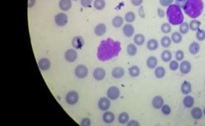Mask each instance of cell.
Segmentation results:
<instances>
[{"instance_id":"cell-19","label":"cell","mask_w":205,"mask_h":126,"mask_svg":"<svg viewBox=\"0 0 205 126\" xmlns=\"http://www.w3.org/2000/svg\"><path fill=\"white\" fill-rule=\"evenodd\" d=\"M102 120L107 124H112L115 120L114 113L110 111H105L102 115Z\"/></svg>"},{"instance_id":"cell-27","label":"cell","mask_w":205,"mask_h":126,"mask_svg":"<svg viewBox=\"0 0 205 126\" xmlns=\"http://www.w3.org/2000/svg\"><path fill=\"white\" fill-rule=\"evenodd\" d=\"M161 59L164 63H169L172 58V54L168 50H164L161 53Z\"/></svg>"},{"instance_id":"cell-51","label":"cell","mask_w":205,"mask_h":126,"mask_svg":"<svg viewBox=\"0 0 205 126\" xmlns=\"http://www.w3.org/2000/svg\"><path fill=\"white\" fill-rule=\"evenodd\" d=\"M35 0H28V6L29 8L33 7L35 4Z\"/></svg>"},{"instance_id":"cell-20","label":"cell","mask_w":205,"mask_h":126,"mask_svg":"<svg viewBox=\"0 0 205 126\" xmlns=\"http://www.w3.org/2000/svg\"><path fill=\"white\" fill-rule=\"evenodd\" d=\"M180 91L183 94L187 95H189L192 91V85L187 81H184L180 86Z\"/></svg>"},{"instance_id":"cell-36","label":"cell","mask_w":205,"mask_h":126,"mask_svg":"<svg viewBox=\"0 0 205 126\" xmlns=\"http://www.w3.org/2000/svg\"><path fill=\"white\" fill-rule=\"evenodd\" d=\"M106 3L105 0H95L93 2V7L97 10H102L105 8Z\"/></svg>"},{"instance_id":"cell-22","label":"cell","mask_w":205,"mask_h":126,"mask_svg":"<svg viewBox=\"0 0 205 126\" xmlns=\"http://www.w3.org/2000/svg\"><path fill=\"white\" fill-rule=\"evenodd\" d=\"M146 64H147V66L149 69L153 70V69H155L156 66H157L158 59L155 56H153V55L150 56L147 59Z\"/></svg>"},{"instance_id":"cell-18","label":"cell","mask_w":205,"mask_h":126,"mask_svg":"<svg viewBox=\"0 0 205 126\" xmlns=\"http://www.w3.org/2000/svg\"><path fill=\"white\" fill-rule=\"evenodd\" d=\"M191 115L195 120H199L203 117V111L199 107H195L191 109Z\"/></svg>"},{"instance_id":"cell-37","label":"cell","mask_w":205,"mask_h":126,"mask_svg":"<svg viewBox=\"0 0 205 126\" xmlns=\"http://www.w3.org/2000/svg\"><path fill=\"white\" fill-rule=\"evenodd\" d=\"M136 19V15L135 13L132 11H128L124 15V20L128 23V24H131V23L133 22Z\"/></svg>"},{"instance_id":"cell-12","label":"cell","mask_w":205,"mask_h":126,"mask_svg":"<svg viewBox=\"0 0 205 126\" xmlns=\"http://www.w3.org/2000/svg\"><path fill=\"white\" fill-rule=\"evenodd\" d=\"M38 66L41 71H46L50 69L51 66V63L48 58H43L39 59L38 62Z\"/></svg>"},{"instance_id":"cell-10","label":"cell","mask_w":205,"mask_h":126,"mask_svg":"<svg viewBox=\"0 0 205 126\" xmlns=\"http://www.w3.org/2000/svg\"><path fill=\"white\" fill-rule=\"evenodd\" d=\"M106 76V71L102 67L95 68L93 71V77L96 81H102Z\"/></svg>"},{"instance_id":"cell-34","label":"cell","mask_w":205,"mask_h":126,"mask_svg":"<svg viewBox=\"0 0 205 126\" xmlns=\"http://www.w3.org/2000/svg\"><path fill=\"white\" fill-rule=\"evenodd\" d=\"M171 40L175 44H179L182 42L183 36L179 32H174L171 35Z\"/></svg>"},{"instance_id":"cell-40","label":"cell","mask_w":205,"mask_h":126,"mask_svg":"<svg viewBox=\"0 0 205 126\" xmlns=\"http://www.w3.org/2000/svg\"><path fill=\"white\" fill-rule=\"evenodd\" d=\"M196 37L199 41H204L205 40V30L200 29L198 30L196 33Z\"/></svg>"},{"instance_id":"cell-26","label":"cell","mask_w":205,"mask_h":126,"mask_svg":"<svg viewBox=\"0 0 205 126\" xmlns=\"http://www.w3.org/2000/svg\"><path fill=\"white\" fill-rule=\"evenodd\" d=\"M72 6L71 0H60L59 2V6L61 10L64 11H68L70 10Z\"/></svg>"},{"instance_id":"cell-14","label":"cell","mask_w":205,"mask_h":126,"mask_svg":"<svg viewBox=\"0 0 205 126\" xmlns=\"http://www.w3.org/2000/svg\"><path fill=\"white\" fill-rule=\"evenodd\" d=\"M125 74L124 69L120 66H116L112 71V76L115 79L122 78Z\"/></svg>"},{"instance_id":"cell-21","label":"cell","mask_w":205,"mask_h":126,"mask_svg":"<svg viewBox=\"0 0 205 126\" xmlns=\"http://www.w3.org/2000/svg\"><path fill=\"white\" fill-rule=\"evenodd\" d=\"M183 105L186 108H192L195 105V98L191 95H187L184 97L183 100Z\"/></svg>"},{"instance_id":"cell-42","label":"cell","mask_w":205,"mask_h":126,"mask_svg":"<svg viewBox=\"0 0 205 126\" xmlns=\"http://www.w3.org/2000/svg\"><path fill=\"white\" fill-rule=\"evenodd\" d=\"M161 112L165 116L170 115L171 113V107L167 104H164L161 107Z\"/></svg>"},{"instance_id":"cell-41","label":"cell","mask_w":205,"mask_h":126,"mask_svg":"<svg viewBox=\"0 0 205 126\" xmlns=\"http://www.w3.org/2000/svg\"><path fill=\"white\" fill-rule=\"evenodd\" d=\"M169 69L172 71H177L179 68V64L177 60H171L169 62Z\"/></svg>"},{"instance_id":"cell-48","label":"cell","mask_w":205,"mask_h":126,"mask_svg":"<svg viewBox=\"0 0 205 126\" xmlns=\"http://www.w3.org/2000/svg\"><path fill=\"white\" fill-rule=\"evenodd\" d=\"M165 14H166V12L164 10L160 8H159L158 10H157V15L158 16L162 18H164L165 16Z\"/></svg>"},{"instance_id":"cell-7","label":"cell","mask_w":205,"mask_h":126,"mask_svg":"<svg viewBox=\"0 0 205 126\" xmlns=\"http://www.w3.org/2000/svg\"><path fill=\"white\" fill-rule=\"evenodd\" d=\"M54 21L58 27H64L68 24V16L65 13H59L55 16Z\"/></svg>"},{"instance_id":"cell-49","label":"cell","mask_w":205,"mask_h":126,"mask_svg":"<svg viewBox=\"0 0 205 126\" xmlns=\"http://www.w3.org/2000/svg\"><path fill=\"white\" fill-rule=\"evenodd\" d=\"M143 0H131L132 5L135 6H140L143 3Z\"/></svg>"},{"instance_id":"cell-31","label":"cell","mask_w":205,"mask_h":126,"mask_svg":"<svg viewBox=\"0 0 205 126\" xmlns=\"http://www.w3.org/2000/svg\"><path fill=\"white\" fill-rule=\"evenodd\" d=\"M128 72L131 77L136 78L140 74V69L137 66H132L129 68Z\"/></svg>"},{"instance_id":"cell-53","label":"cell","mask_w":205,"mask_h":126,"mask_svg":"<svg viewBox=\"0 0 205 126\" xmlns=\"http://www.w3.org/2000/svg\"><path fill=\"white\" fill-rule=\"evenodd\" d=\"M203 114H204V116H205V107H204V109H203Z\"/></svg>"},{"instance_id":"cell-44","label":"cell","mask_w":205,"mask_h":126,"mask_svg":"<svg viewBox=\"0 0 205 126\" xmlns=\"http://www.w3.org/2000/svg\"><path fill=\"white\" fill-rule=\"evenodd\" d=\"M174 2V0H159V3L161 6L164 7H168L172 5Z\"/></svg>"},{"instance_id":"cell-29","label":"cell","mask_w":205,"mask_h":126,"mask_svg":"<svg viewBox=\"0 0 205 126\" xmlns=\"http://www.w3.org/2000/svg\"><path fill=\"white\" fill-rule=\"evenodd\" d=\"M112 24L115 28H120L124 24V18L120 16H116L112 19Z\"/></svg>"},{"instance_id":"cell-45","label":"cell","mask_w":205,"mask_h":126,"mask_svg":"<svg viewBox=\"0 0 205 126\" xmlns=\"http://www.w3.org/2000/svg\"><path fill=\"white\" fill-rule=\"evenodd\" d=\"M80 125L82 126H90L91 125L90 119L89 117L83 118L80 122Z\"/></svg>"},{"instance_id":"cell-11","label":"cell","mask_w":205,"mask_h":126,"mask_svg":"<svg viewBox=\"0 0 205 126\" xmlns=\"http://www.w3.org/2000/svg\"><path fill=\"white\" fill-rule=\"evenodd\" d=\"M192 69L191 63L188 61H182L179 64L180 72L183 74H187L190 73Z\"/></svg>"},{"instance_id":"cell-50","label":"cell","mask_w":205,"mask_h":126,"mask_svg":"<svg viewBox=\"0 0 205 126\" xmlns=\"http://www.w3.org/2000/svg\"><path fill=\"white\" fill-rule=\"evenodd\" d=\"M138 13H139V15L140 17L141 18H144L145 17V13H144V8H143V6H141L139 9V11H138Z\"/></svg>"},{"instance_id":"cell-35","label":"cell","mask_w":205,"mask_h":126,"mask_svg":"<svg viewBox=\"0 0 205 126\" xmlns=\"http://www.w3.org/2000/svg\"><path fill=\"white\" fill-rule=\"evenodd\" d=\"M160 44H161V45L164 48H165V49L168 48L171 46V44H172L171 38L169 37L168 36H164L161 39Z\"/></svg>"},{"instance_id":"cell-2","label":"cell","mask_w":205,"mask_h":126,"mask_svg":"<svg viewBox=\"0 0 205 126\" xmlns=\"http://www.w3.org/2000/svg\"><path fill=\"white\" fill-rule=\"evenodd\" d=\"M203 8L204 5L202 0H186L183 10L188 17L196 19L201 15Z\"/></svg>"},{"instance_id":"cell-8","label":"cell","mask_w":205,"mask_h":126,"mask_svg":"<svg viewBox=\"0 0 205 126\" xmlns=\"http://www.w3.org/2000/svg\"><path fill=\"white\" fill-rule=\"evenodd\" d=\"M65 58L68 63H74L78 58V52L75 49H69L65 53Z\"/></svg>"},{"instance_id":"cell-6","label":"cell","mask_w":205,"mask_h":126,"mask_svg":"<svg viewBox=\"0 0 205 126\" xmlns=\"http://www.w3.org/2000/svg\"><path fill=\"white\" fill-rule=\"evenodd\" d=\"M120 91L119 88L116 86H112L108 88L107 91V97L111 100H116L119 98Z\"/></svg>"},{"instance_id":"cell-15","label":"cell","mask_w":205,"mask_h":126,"mask_svg":"<svg viewBox=\"0 0 205 126\" xmlns=\"http://www.w3.org/2000/svg\"><path fill=\"white\" fill-rule=\"evenodd\" d=\"M164 104V100L162 97L157 95L153 98L152 101V105L154 109H160Z\"/></svg>"},{"instance_id":"cell-52","label":"cell","mask_w":205,"mask_h":126,"mask_svg":"<svg viewBox=\"0 0 205 126\" xmlns=\"http://www.w3.org/2000/svg\"><path fill=\"white\" fill-rule=\"evenodd\" d=\"M183 1H186V0H176V2H183Z\"/></svg>"},{"instance_id":"cell-33","label":"cell","mask_w":205,"mask_h":126,"mask_svg":"<svg viewBox=\"0 0 205 126\" xmlns=\"http://www.w3.org/2000/svg\"><path fill=\"white\" fill-rule=\"evenodd\" d=\"M129 120V116L127 112L120 113L118 117V121L120 124H126Z\"/></svg>"},{"instance_id":"cell-25","label":"cell","mask_w":205,"mask_h":126,"mask_svg":"<svg viewBox=\"0 0 205 126\" xmlns=\"http://www.w3.org/2000/svg\"><path fill=\"white\" fill-rule=\"evenodd\" d=\"M147 48L150 51H156L159 48V42L155 39H150L147 43Z\"/></svg>"},{"instance_id":"cell-24","label":"cell","mask_w":205,"mask_h":126,"mask_svg":"<svg viewBox=\"0 0 205 126\" xmlns=\"http://www.w3.org/2000/svg\"><path fill=\"white\" fill-rule=\"evenodd\" d=\"M200 51V45L197 42H192L189 46V52L192 55H196Z\"/></svg>"},{"instance_id":"cell-46","label":"cell","mask_w":205,"mask_h":126,"mask_svg":"<svg viewBox=\"0 0 205 126\" xmlns=\"http://www.w3.org/2000/svg\"><path fill=\"white\" fill-rule=\"evenodd\" d=\"M92 0H81V5L84 8H89L91 6Z\"/></svg>"},{"instance_id":"cell-13","label":"cell","mask_w":205,"mask_h":126,"mask_svg":"<svg viewBox=\"0 0 205 126\" xmlns=\"http://www.w3.org/2000/svg\"><path fill=\"white\" fill-rule=\"evenodd\" d=\"M123 33L126 37H131L135 34V28L131 24H126L123 27Z\"/></svg>"},{"instance_id":"cell-17","label":"cell","mask_w":205,"mask_h":126,"mask_svg":"<svg viewBox=\"0 0 205 126\" xmlns=\"http://www.w3.org/2000/svg\"><path fill=\"white\" fill-rule=\"evenodd\" d=\"M71 44L75 49H80L83 47L84 44H85V41H84L82 37L76 36L72 40Z\"/></svg>"},{"instance_id":"cell-32","label":"cell","mask_w":205,"mask_h":126,"mask_svg":"<svg viewBox=\"0 0 205 126\" xmlns=\"http://www.w3.org/2000/svg\"><path fill=\"white\" fill-rule=\"evenodd\" d=\"M189 25V29L193 31V32H196L198 30L200 29L201 24L200 21L196 19H193L190 21Z\"/></svg>"},{"instance_id":"cell-55","label":"cell","mask_w":205,"mask_h":126,"mask_svg":"<svg viewBox=\"0 0 205 126\" xmlns=\"http://www.w3.org/2000/svg\"><path fill=\"white\" fill-rule=\"evenodd\" d=\"M204 83H205V82H204Z\"/></svg>"},{"instance_id":"cell-4","label":"cell","mask_w":205,"mask_h":126,"mask_svg":"<svg viewBox=\"0 0 205 126\" xmlns=\"http://www.w3.org/2000/svg\"><path fill=\"white\" fill-rule=\"evenodd\" d=\"M66 101L69 105H74L77 104L80 99V96L77 91L75 90L69 91L66 95Z\"/></svg>"},{"instance_id":"cell-3","label":"cell","mask_w":205,"mask_h":126,"mask_svg":"<svg viewBox=\"0 0 205 126\" xmlns=\"http://www.w3.org/2000/svg\"><path fill=\"white\" fill-rule=\"evenodd\" d=\"M166 15L168 23L172 25H180L184 19L181 8L176 4H172L168 6L166 11Z\"/></svg>"},{"instance_id":"cell-54","label":"cell","mask_w":205,"mask_h":126,"mask_svg":"<svg viewBox=\"0 0 205 126\" xmlns=\"http://www.w3.org/2000/svg\"><path fill=\"white\" fill-rule=\"evenodd\" d=\"M73 1H78V0H73Z\"/></svg>"},{"instance_id":"cell-9","label":"cell","mask_w":205,"mask_h":126,"mask_svg":"<svg viewBox=\"0 0 205 126\" xmlns=\"http://www.w3.org/2000/svg\"><path fill=\"white\" fill-rule=\"evenodd\" d=\"M111 100L107 97H102L98 101V107L102 111H107L111 107Z\"/></svg>"},{"instance_id":"cell-16","label":"cell","mask_w":205,"mask_h":126,"mask_svg":"<svg viewBox=\"0 0 205 126\" xmlns=\"http://www.w3.org/2000/svg\"><path fill=\"white\" fill-rule=\"evenodd\" d=\"M107 32V27L106 25L104 24H99L95 26L94 29V33L96 36L97 37H102Z\"/></svg>"},{"instance_id":"cell-38","label":"cell","mask_w":205,"mask_h":126,"mask_svg":"<svg viewBox=\"0 0 205 126\" xmlns=\"http://www.w3.org/2000/svg\"><path fill=\"white\" fill-rule=\"evenodd\" d=\"M189 25L187 22H183L181 24L179 25V32L182 34V35H185L187 34L189 31Z\"/></svg>"},{"instance_id":"cell-43","label":"cell","mask_w":205,"mask_h":126,"mask_svg":"<svg viewBox=\"0 0 205 126\" xmlns=\"http://www.w3.org/2000/svg\"><path fill=\"white\" fill-rule=\"evenodd\" d=\"M175 59L177 61H182L184 58V52L182 50H178L175 54Z\"/></svg>"},{"instance_id":"cell-28","label":"cell","mask_w":205,"mask_h":126,"mask_svg":"<svg viewBox=\"0 0 205 126\" xmlns=\"http://www.w3.org/2000/svg\"><path fill=\"white\" fill-rule=\"evenodd\" d=\"M133 42L134 44L136 45L141 46L145 42V37H144V35L142 33H136L133 37Z\"/></svg>"},{"instance_id":"cell-30","label":"cell","mask_w":205,"mask_h":126,"mask_svg":"<svg viewBox=\"0 0 205 126\" xmlns=\"http://www.w3.org/2000/svg\"><path fill=\"white\" fill-rule=\"evenodd\" d=\"M138 51V49L136 45L135 44H129L126 48V52L129 56H134L136 54Z\"/></svg>"},{"instance_id":"cell-39","label":"cell","mask_w":205,"mask_h":126,"mask_svg":"<svg viewBox=\"0 0 205 126\" xmlns=\"http://www.w3.org/2000/svg\"><path fill=\"white\" fill-rule=\"evenodd\" d=\"M160 29L162 32L165 34L169 33L172 30L171 24H169V23H164L160 27Z\"/></svg>"},{"instance_id":"cell-23","label":"cell","mask_w":205,"mask_h":126,"mask_svg":"<svg viewBox=\"0 0 205 126\" xmlns=\"http://www.w3.org/2000/svg\"><path fill=\"white\" fill-rule=\"evenodd\" d=\"M166 74V70L163 66H156L155 68L154 75L158 79H162L165 77Z\"/></svg>"},{"instance_id":"cell-5","label":"cell","mask_w":205,"mask_h":126,"mask_svg":"<svg viewBox=\"0 0 205 126\" xmlns=\"http://www.w3.org/2000/svg\"><path fill=\"white\" fill-rule=\"evenodd\" d=\"M89 74V68L85 64H79L75 69V75L77 78H85Z\"/></svg>"},{"instance_id":"cell-1","label":"cell","mask_w":205,"mask_h":126,"mask_svg":"<svg viewBox=\"0 0 205 126\" xmlns=\"http://www.w3.org/2000/svg\"><path fill=\"white\" fill-rule=\"evenodd\" d=\"M120 50V43L108 38L101 42L97 49V58L101 61H107L117 56Z\"/></svg>"},{"instance_id":"cell-47","label":"cell","mask_w":205,"mask_h":126,"mask_svg":"<svg viewBox=\"0 0 205 126\" xmlns=\"http://www.w3.org/2000/svg\"><path fill=\"white\" fill-rule=\"evenodd\" d=\"M128 126H140V124L136 120H131L126 124Z\"/></svg>"}]
</instances>
